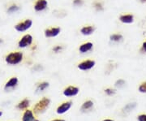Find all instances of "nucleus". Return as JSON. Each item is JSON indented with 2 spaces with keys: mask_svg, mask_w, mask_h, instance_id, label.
I'll list each match as a JSON object with an SVG mask.
<instances>
[{
  "mask_svg": "<svg viewBox=\"0 0 146 121\" xmlns=\"http://www.w3.org/2000/svg\"><path fill=\"white\" fill-rule=\"evenodd\" d=\"M24 55L21 51H14L9 53L5 57V61L7 64L10 65H16L20 63L23 60Z\"/></svg>",
  "mask_w": 146,
  "mask_h": 121,
  "instance_id": "1",
  "label": "nucleus"
},
{
  "mask_svg": "<svg viewBox=\"0 0 146 121\" xmlns=\"http://www.w3.org/2000/svg\"><path fill=\"white\" fill-rule=\"evenodd\" d=\"M50 100L49 98H42V100L39 101L34 106V112L36 114H40V113L44 112L50 106Z\"/></svg>",
  "mask_w": 146,
  "mask_h": 121,
  "instance_id": "2",
  "label": "nucleus"
},
{
  "mask_svg": "<svg viewBox=\"0 0 146 121\" xmlns=\"http://www.w3.org/2000/svg\"><path fill=\"white\" fill-rule=\"evenodd\" d=\"M33 21L30 19H26L24 21H21L15 25V29L19 33H23L29 30L33 26Z\"/></svg>",
  "mask_w": 146,
  "mask_h": 121,
  "instance_id": "3",
  "label": "nucleus"
},
{
  "mask_svg": "<svg viewBox=\"0 0 146 121\" xmlns=\"http://www.w3.org/2000/svg\"><path fill=\"white\" fill-rule=\"evenodd\" d=\"M33 41V37L31 34H25L20 39L18 42V47L20 48H26L32 45Z\"/></svg>",
  "mask_w": 146,
  "mask_h": 121,
  "instance_id": "4",
  "label": "nucleus"
},
{
  "mask_svg": "<svg viewBox=\"0 0 146 121\" xmlns=\"http://www.w3.org/2000/svg\"><path fill=\"white\" fill-rule=\"evenodd\" d=\"M60 32H61V29L59 27H51V28L46 29L44 32V34L46 37L50 38V37H57L60 33Z\"/></svg>",
  "mask_w": 146,
  "mask_h": 121,
  "instance_id": "5",
  "label": "nucleus"
},
{
  "mask_svg": "<svg viewBox=\"0 0 146 121\" xmlns=\"http://www.w3.org/2000/svg\"><path fill=\"white\" fill-rule=\"evenodd\" d=\"M95 61L94 60H91V59H88V60H84L83 62L80 63L78 64V68L81 71H88L94 68L95 66Z\"/></svg>",
  "mask_w": 146,
  "mask_h": 121,
  "instance_id": "6",
  "label": "nucleus"
},
{
  "mask_svg": "<svg viewBox=\"0 0 146 121\" xmlns=\"http://www.w3.org/2000/svg\"><path fill=\"white\" fill-rule=\"evenodd\" d=\"M48 7L47 0H36L34 3V10L36 11H42L46 10Z\"/></svg>",
  "mask_w": 146,
  "mask_h": 121,
  "instance_id": "7",
  "label": "nucleus"
},
{
  "mask_svg": "<svg viewBox=\"0 0 146 121\" xmlns=\"http://www.w3.org/2000/svg\"><path fill=\"white\" fill-rule=\"evenodd\" d=\"M79 89L75 86H69L63 91V95L66 97H73L78 94Z\"/></svg>",
  "mask_w": 146,
  "mask_h": 121,
  "instance_id": "8",
  "label": "nucleus"
},
{
  "mask_svg": "<svg viewBox=\"0 0 146 121\" xmlns=\"http://www.w3.org/2000/svg\"><path fill=\"white\" fill-rule=\"evenodd\" d=\"M71 107H72V102H63L62 105L59 106L56 111L58 115H62V114L66 113Z\"/></svg>",
  "mask_w": 146,
  "mask_h": 121,
  "instance_id": "9",
  "label": "nucleus"
},
{
  "mask_svg": "<svg viewBox=\"0 0 146 121\" xmlns=\"http://www.w3.org/2000/svg\"><path fill=\"white\" fill-rule=\"evenodd\" d=\"M94 47V44L92 42H84L83 44H81L79 47V51L81 54H85V53L89 52L90 51H92V49Z\"/></svg>",
  "mask_w": 146,
  "mask_h": 121,
  "instance_id": "10",
  "label": "nucleus"
},
{
  "mask_svg": "<svg viewBox=\"0 0 146 121\" xmlns=\"http://www.w3.org/2000/svg\"><path fill=\"white\" fill-rule=\"evenodd\" d=\"M119 21L123 24H131L134 21V16L131 14H123L119 16Z\"/></svg>",
  "mask_w": 146,
  "mask_h": 121,
  "instance_id": "11",
  "label": "nucleus"
},
{
  "mask_svg": "<svg viewBox=\"0 0 146 121\" xmlns=\"http://www.w3.org/2000/svg\"><path fill=\"white\" fill-rule=\"evenodd\" d=\"M94 26L92 25H87V26H84L80 29V33L84 35V36H89L92 33H94Z\"/></svg>",
  "mask_w": 146,
  "mask_h": 121,
  "instance_id": "12",
  "label": "nucleus"
},
{
  "mask_svg": "<svg viewBox=\"0 0 146 121\" xmlns=\"http://www.w3.org/2000/svg\"><path fill=\"white\" fill-rule=\"evenodd\" d=\"M17 84H18V78H17V77H11V78L6 83L4 89H5V90H10V89H12V88L16 87Z\"/></svg>",
  "mask_w": 146,
  "mask_h": 121,
  "instance_id": "13",
  "label": "nucleus"
},
{
  "mask_svg": "<svg viewBox=\"0 0 146 121\" xmlns=\"http://www.w3.org/2000/svg\"><path fill=\"white\" fill-rule=\"evenodd\" d=\"M22 121H38L37 120L35 119V117L33 116V111L30 110H27L24 116H23V120Z\"/></svg>",
  "mask_w": 146,
  "mask_h": 121,
  "instance_id": "14",
  "label": "nucleus"
},
{
  "mask_svg": "<svg viewBox=\"0 0 146 121\" xmlns=\"http://www.w3.org/2000/svg\"><path fill=\"white\" fill-rule=\"evenodd\" d=\"M94 106V102L92 101H86L84 102L83 104H82V106H81V111H87L91 110Z\"/></svg>",
  "mask_w": 146,
  "mask_h": 121,
  "instance_id": "15",
  "label": "nucleus"
},
{
  "mask_svg": "<svg viewBox=\"0 0 146 121\" xmlns=\"http://www.w3.org/2000/svg\"><path fill=\"white\" fill-rule=\"evenodd\" d=\"M136 102H131V103H128L123 107V112L125 113V114H127L129 113L131 111H132V110H134L136 108Z\"/></svg>",
  "mask_w": 146,
  "mask_h": 121,
  "instance_id": "16",
  "label": "nucleus"
},
{
  "mask_svg": "<svg viewBox=\"0 0 146 121\" xmlns=\"http://www.w3.org/2000/svg\"><path fill=\"white\" fill-rule=\"evenodd\" d=\"M49 83L48 82H46V81H44V82H42V83H40V84H37V86H36V92L37 93H40V92H43L45 90H46L47 88L49 87Z\"/></svg>",
  "mask_w": 146,
  "mask_h": 121,
  "instance_id": "17",
  "label": "nucleus"
},
{
  "mask_svg": "<svg viewBox=\"0 0 146 121\" xmlns=\"http://www.w3.org/2000/svg\"><path fill=\"white\" fill-rule=\"evenodd\" d=\"M123 35L122 34H120V33H114V34H111L110 36V41H112V42H121L122 40H123Z\"/></svg>",
  "mask_w": 146,
  "mask_h": 121,
  "instance_id": "18",
  "label": "nucleus"
},
{
  "mask_svg": "<svg viewBox=\"0 0 146 121\" xmlns=\"http://www.w3.org/2000/svg\"><path fill=\"white\" fill-rule=\"evenodd\" d=\"M21 10V7H20V6H18L17 4H12V5H11L8 7V8H7V13H9V14H11V13H15V12H17V11H19Z\"/></svg>",
  "mask_w": 146,
  "mask_h": 121,
  "instance_id": "19",
  "label": "nucleus"
},
{
  "mask_svg": "<svg viewBox=\"0 0 146 121\" xmlns=\"http://www.w3.org/2000/svg\"><path fill=\"white\" fill-rule=\"evenodd\" d=\"M29 106V99H24V100L21 101V102L18 104L17 107H18L19 109L23 110V109H26Z\"/></svg>",
  "mask_w": 146,
  "mask_h": 121,
  "instance_id": "20",
  "label": "nucleus"
},
{
  "mask_svg": "<svg viewBox=\"0 0 146 121\" xmlns=\"http://www.w3.org/2000/svg\"><path fill=\"white\" fill-rule=\"evenodd\" d=\"M94 8L98 11H103V6L102 4V3L100 2H95L94 3Z\"/></svg>",
  "mask_w": 146,
  "mask_h": 121,
  "instance_id": "21",
  "label": "nucleus"
},
{
  "mask_svg": "<svg viewBox=\"0 0 146 121\" xmlns=\"http://www.w3.org/2000/svg\"><path fill=\"white\" fill-rule=\"evenodd\" d=\"M139 91L142 93V94H146V81L141 83V85L139 86Z\"/></svg>",
  "mask_w": 146,
  "mask_h": 121,
  "instance_id": "22",
  "label": "nucleus"
},
{
  "mask_svg": "<svg viewBox=\"0 0 146 121\" xmlns=\"http://www.w3.org/2000/svg\"><path fill=\"white\" fill-rule=\"evenodd\" d=\"M105 93L108 95V96H112V95H114L115 93H116V91H115L114 89L107 88V89H106V90H105Z\"/></svg>",
  "mask_w": 146,
  "mask_h": 121,
  "instance_id": "23",
  "label": "nucleus"
},
{
  "mask_svg": "<svg viewBox=\"0 0 146 121\" xmlns=\"http://www.w3.org/2000/svg\"><path fill=\"white\" fill-rule=\"evenodd\" d=\"M125 84V80L123 79H119L118 80H116V82H115V85L116 87H122V86H123Z\"/></svg>",
  "mask_w": 146,
  "mask_h": 121,
  "instance_id": "24",
  "label": "nucleus"
},
{
  "mask_svg": "<svg viewBox=\"0 0 146 121\" xmlns=\"http://www.w3.org/2000/svg\"><path fill=\"white\" fill-rule=\"evenodd\" d=\"M84 4L83 0H73V5L76 7H81Z\"/></svg>",
  "mask_w": 146,
  "mask_h": 121,
  "instance_id": "25",
  "label": "nucleus"
},
{
  "mask_svg": "<svg viewBox=\"0 0 146 121\" xmlns=\"http://www.w3.org/2000/svg\"><path fill=\"white\" fill-rule=\"evenodd\" d=\"M63 50V47L62 46H55L53 48V51L54 53L60 52Z\"/></svg>",
  "mask_w": 146,
  "mask_h": 121,
  "instance_id": "26",
  "label": "nucleus"
},
{
  "mask_svg": "<svg viewBox=\"0 0 146 121\" xmlns=\"http://www.w3.org/2000/svg\"><path fill=\"white\" fill-rule=\"evenodd\" d=\"M138 121H146V114H142L140 115L137 118Z\"/></svg>",
  "mask_w": 146,
  "mask_h": 121,
  "instance_id": "27",
  "label": "nucleus"
},
{
  "mask_svg": "<svg viewBox=\"0 0 146 121\" xmlns=\"http://www.w3.org/2000/svg\"><path fill=\"white\" fill-rule=\"evenodd\" d=\"M141 51H144V52H146V41L143 42L142 47H141Z\"/></svg>",
  "mask_w": 146,
  "mask_h": 121,
  "instance_id": "28",
  "label": "nucleus"
},
{
  "mask_svg": "<svg viewBox=\"0 0 146 121\" xmlns=\"http://www.w3.org/2000/svg\"><path fill=\"white\" fill-rule=\"evenodd\" d=\"M3 40L2 38H0V45L3 44Z\"/></svg>",
  "mask_w": 146,
  "mask_h": 121,
  "instance_id": "29",
  "label": "nucleus"
},
{
  "mask_svg": "<svg viewBox=\"0 0 146 121\" xmlns=\"http://www.w3.org/2000/svg\"><path fill=\"white\" fill-rule=\"evenodd\" d=\"M103 121H115V120H110V119H106V120H104Z\"/></svg>",
  "mask_w": 146,
  "mask_h": 121,
  "instance_id": "30",
  "label": "nucleus"
},
{
  "mask_svg": "<svg viewBox=\"0 0 146 121\" xmlns=\"http://www.w3.org/2000/svg\"><path fill=\"white\" fill-rule=\"evenodd\" d=\"M52 121H65V120H52Z\"/></svg>",
  "mask_w": 146,
  "mask_h": 121,
  "instance_id": "31",
  "label": "nucleus"
},
{
  "mask_svg": "<svg viewBox=\"0 0 146 121\" xmlns=\"http://www.w3.org/2000/svg\"><path fill=\"white\" fill-rule=\"evenodd\" d=\"M142 3H146V0H141Z\"/></svg>",
  "mask_w": 146,
  "mask_h": 121,
  "instance_id": "32",
  "label": "nucleus"
},
{
  "mask_svg": "<svg viewBox=\"0 0 146 121\" xmlns=\"http://www.w3.org/2000/svg\"><path fill=\"white\" fill-rule=\"evenodd\" d=\"M2 115H3V113H2V111H0V117L2 116Z\"/></svg>",
  "mask_w": 146,
  "mask_h": 121,
  "instance_id": "33",
  "label": "nucleus"
}]
</instances>
